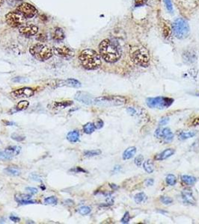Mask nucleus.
I'll return each instance as SVG.
<instances>
[{
  "label": "nucleus",
  "instance_id": "f257e3e1",
  "mask_svg": "<svg viewBox=\"0 0 199 224\" xmlns=\"http://www.w3.org/2000/svg\"><path fill=\"white\" fill-rule=\"evenodd\" d=\"M100 55L107 62L114 63L120 59L122 49L118 42L110 39H105L99 45Z\"/></svg>",
  "mask_w": 199,
  "mask_h": 224
},
{
  "label": "nucleus",
  "instance_id": "f03ea898",
  "mask_svg": "<svg viewBox=\"0 0 199 224\" xmlns=\"http://www.w3.org/2000/svg\"><path fill=\"white\" fill-rule=\"evenodd\" d=\"M79 61L82 66L88 70H96L101 65L100 55L94 50L86 49L81 52L79 55Z\"/></svg>",
  "mask_w": 199,
  "mask_h": 224
},
{
  "label": "nucleus",
  "instance_id": "7ed1b4c3",
  "mask_svg": "<svg viewBox=\"0 0 199 224\" xmlns=\"http://www.w3.org/2000/svg\"><path fill=\"white\" fill-rule=\"evenodd\" d=\"M130 56L133 62L139 66L147 67L149 65L150 60L149 52L142 45L132 46L130 50Z\"/></svg>",
  "mask_w": 199,
  "mask_h": 224
},
{
  "label": "nucleus",
  "instance_id": "20e7f679",
  "mask_svg": "<svg viewBox=\"0 0 199 224\" xmlns=\"http://www.w3.org/2000/svg\"><path fill=\"white\" fill-rule=\"evenodd\" d=\"M29 52L35 58L40 61L50 59L53 55V49L50 46L41 44H37L31 46L29 49Z\"/></svg>",
  "mask_w": 199,
  "mask_h": 224
},
{
  "label": "nucleus",
  "instance_id": "39448f33",
  "mask_svg": "<svg viewBox=\"0 0 199 224\" xmlns=\"http://www.w3.org/2000/svg\"><path fill=\"white\" fill-rule=\"evenodd\" d=\"M172 30L174 35L178 39H184L188 37L189 33V26L188 22L183 18L177 19L172 25Z\"/></svg>",
  "mask_w": 199,
  "mask_h": 224
},
{
  "label": "nucleus",
  "instance_id": "423d86ee",
  "mask_svg": "<svg viewBox=\"0 0 199 224\" xmlns=\"http://www.w3.org/2000/svg\"><path fill=\"white\" fill-rule=\"evenodd\" d=\"M126 102V98L121 96H107L95 98L94 103L101 106L122 105Z\"/></svg>",
  "mask_w": 199,
  "mask_h": 224
},
{
  "label": "nucleus",
  "instance_id": "0eeeda50",
  "mask_svg": "<svg viewBox=\"0 0 199 224\" xmlns=\"http://www.w3.org/2000/svg\"><path fill=\"white\" fill-rule=\"evenodd\" d=\"M174 100L169 97L157 96L148 98L146 103L149 108H158V109H165L172 105Z\"/></svg>",
  "mask_w": 199,
  "mask_h": 224
},
{
  "label": "nucleus",
  "instance_id": "6e6552de",
  "mask_svg": "<svg viewBox=\"0 0 199 224\" xmlns=\"http://www.w3.org/2000/svg\"><path fill=\"white\" fill-rule=\"evenodd\" d=\"M5 20L11 27L17 28L23 26L26 19L24 17L20 12L15 11L8 13L5 16Z\"/></svg>",
  "mask_w": 199,
  "mask_h": 224
},
{
  "label": "nucleus",
  "instance_id": "1a4fd4ad",
  "mask_svg": "<svg viewBox=\"0 0 199 224\" xmlns=\"http://www.w3.org/2000/svg\"><path fill=\"white\" fill-rule=\"evenodd\" d=\"M16 11L20 12L26 19L33 18L38 14V10L32 5L26 2L22 3L18 5Z\"/></svg>",
  "mask_w": 199,
  "mask_h": 224
},
{
  "label": "nucleus",
  "instance_id": "9d476101",
  "mask_svg": "<svg viewBox=\"0 0 199 224\" xmlns=\"http://www.w3.org/2000/svg\"><path fill=\"white\" fill-rule=\"evenodd\" d=\"M154 135L158 138H162L163 139L165 143H169L172 142L173 138H174V134L171 131L170 128H157L156 130Z\"/></svg>",
  "mask_w": 199,
  "mask_h": 224
},
{
  "label": "nucleus",
  "instance_id": "9b49d317",
  "mask_svg": "<svg viewBox=\"0 0 199 224\" xmlns=\"http://www.w3.org/2000/svg\"><path fill=\"white\" fill-rule=\"evenodd\" d=\"M19 31L22 35L26 37L34 36L38 32V26L33 24H27L23 25L19 28Z\"/></svg>",
  "mask_w": 199,
  "mask_h": 224
},
{
  "label": "nucleus",
  "instance_id": "f8f14e48",
  "mask_svg": "<svg viewBox=\"0 0 199 224\" xmlns=\"http://www.w3.org/2000/svg\"><path fill=\"white\" fill-rule=\"evenodd\" d=\"M53 52L55 55L60 56L64 58H70L74 55V52L71 49L63 46V47H55L53 49Z\"/></svg>",
  "mask_w": 199,
  "mask_h": 224
},
{
  "label": "nucleus",
  "instance_id": "ddd939ff",
  "mask_svg": "<svg viewBox=\"0 0 199 224\" xmlns=\"http://www.w3.org/2000/svg\"><path fill=\"white\" fill-rule=\"evenodd\" d=\"M75 100H77L80 102H83L84 104L91 105L94 103V98L90 93L83 92V91H79L75 95Z\"/></svg>",
  "mask_w": 199,
  "mask_h": 224
},
{
  "label": "nucleus",
  "instance_id": "4468645a",
  "mask_svg": "<svg viewBox=\"0 0 199 224\" xmlns=\"http://www.w3.org/2000/svg\"><path fill=\"white\" fill-rule=\"evenodd\" d=\"M35 93L34 90L29 88V87H23L16 90L14 92H12V95L17 98H20V97H30L33 96Z\"/></svg>",
  "mask_w": 199,
  "mask_h": 224
},
{
  "label": "nucleus",
  "instance_id": "2eb2a0df",
  "mask_svg": "<svg viewBox=\"0 0 199 224\" xmlns=\"http://www.w3.org/2000/svg\"><path fill=\"white\" fill-rule=\"evenodd\" d=\"M31 197L30 195L27 194H16L15 195V200L19 203L21 205H28V204H34L36 203V201L31 200Z\"/></svg>",
  "mask_w": 199,
  "mask_h": 224
},
{
  "label": "nucleus",
  "instance_id": "dca6fc26",
  "mask_svg": "<svg viewBox=\"0 0 199 224\" xmlns=\"http://www.w3.org/2000/svg\"><path fill=\"white\" fill-rule=\"evenodd\" d=\"M181 195L183 201L185 202L186 203H188V204L192 205H195L196 200H195L194 196H193V194L191 191H189V190H183V191H182Z\"/></svg>",
  "mask_w": 199,
  "mask_h": 224
},
{
  "label": "nucleus",
  "instance_id": "f3484780",
  "mask_svg": "<svg viewBox=\"0 0 199 224\" xmlns=\"http://www.w3.org/2000/svg\"><path fill=\"white\" fill-rule=\"evenodd\" d=\"M175 152V150L174 149H166L165 150L163 151V152L157 154V156H155V160L157 161H163L168 158L169 157H171Z\"/></svg>",
  "mask_w": 199,
  "mask_h": 224
},
{
  "label": "nucleus",
  "instance_id": "a211bd4d",
  "mask_svg": "<svg viewBox=\"0 0 199 224\" xmlns=\"http://www.w3.org/2000/svg\"><path fill=\"white\" fill-rule=\"evenodd\" d=\"M65 35L64 31L61 28H55L53 31V38L55 41H61L64 39Z\"/></svg>",
  "mask_w": 199,
  "mask_h": 224
},
{
  "label": "nucleus",
  "instance_id": "6ab92c4d",
  "mask_svg": "<svg viewBox=\"0 0 199 224\" xmlns=\"http://www.w3.org/2000/svg\"><path fill=\"white\" fill-rule=\"evenodd\" d=\"M136 152V148L135 147H130L127 148L123 153V159L128 160L133 158Z\"/></svg>",
  "mask_w": 199,
  "mask_h": 224
},
{
  "label": "nucleus",
  "instance_id": "aec40b11",
  "mask_svg": "<svg viewBox=\"0 0 199 224\" xmlns=\"http://www.w3.org/2000/svg\"><path fill=\"white\" fill-rule=\"evenodd\" d=\"M67 139L71 143H76L79 141V133L78 131H73L70 132L67 135Z\"/></svg>",
  "mask_w": 199,
  "mask_h": 224
},
{
  "label": "nucleus",
  "instance_id": "412c9836",
  "mask_svg": "<svg viewBox=\"0 0 199 224\" xmlns=\"http://www.w3.org/2000/svg\"><path fill=\"white\" fill-rule=\"evenodd\" d=\"M63 83H64V85L69 86V87H76V88H79V87H80L82 86L80 82L77 81V79H74V78H68L66 81L63 82Z\"/></svg>",
  "mask_w": 199,
  "mask_h": 224
},
{
  "label": "nucleus",
  "instance_id": "4be33fe9",
  "mask_svg": "<svg viewBox=\"0 0 199 224\" xmlns=\"http://www.w3.org/2000/svg\"><path fill=\"white\" fill-rule=\"evenodd\" d=\"M181 180L183 183L188 185H192L196 182V178L194 176L189 175H181Z\"/></svg>",
  "mask_w": 199,
  "mask_h": 224
},
{
  "label": "nucleus",
  "instance_id": "5701e85b",
  "mask_svg": "<svg viewBox=\"0 0 199 224\" xmlns=\"http://www.w3.org/2000/svg\"><path fill=\"white\" fill-rule=\"evenodd\" d=\"M73 105L72 101H62V102H55L53 104V107L54 108H64Z\"/></svg>",
  "mask_w": 199,
  "mask_h": 224
},
{
  "label": "nucleus",
  "instance_id": "b1692460",
  "mask_svg": "<svg viewBox=\"0 0 199 224\" xmlns=\"http://www.w3.org/2000/svg\"><path fill=\"white\" fill-rule=\"evenodd\" d=\"M196 134V132H181L178 134V138L181 141L193 138Z\"/></svg>",
  "mask_w": 199,
  "mask_h": 224
},
{
  "label": "nucleus",
  "instance_id": "393cba45",
  "mask_svg": "<svg viewBox=\"0 0 199 224\" xmlns=\"http://www.w3.org/2000/svg\"><path fill=\"white\" fill-rule=\"evenodd\" d=\"M143 167H144L145 170L148 173H152L154 170V163H153V161L150 159L146 160L144 162Z\"/></svg>",
  "mask_w": 199,
  "mask_h": 224
},
{
  "label": "nucleus",
  "instance_id": "a878e982",
  "mask_svg": "<svg viewBox=\"0 0 199 224\" xmlns=\"http://www.w3.org/2000/svg\"><path fill=\"white\" fill-rule=\"evenodd\" d=\"M5 172L6 173V174L14 175V176L20 175V170L16 167H9L5 170Z\"/></svg>",
  "mask_w": 199,
  "mask_h": 224
},
{
  "label": "nucleus",
  "instance_id": "bb28decb",
  "mask_svg": "<svg viewBox=\"0 0 199 224\" xmlns=\"http://www.w3.org/2000/svg\"><path fill=\"white\" fill-rule=\"evenodd\" d=\"M95 128H95V126H94V123H86V124L83 126V130H84L85 133L88 134L93 133V132H94V130H95Z\"/></svg>",
  "mask_w": 199,
  "mask_h": 224
},
{
  "label": "nucleus",
  "instance_id": "cd10ccee",
  "mask_svg": "<svg viewBox=\"0 0 199 224\" xmlns=\"http://www.w3.org/2000/svg\"><path fill=\"white\" fill-rule=\"evenodd\" d=\"M20 147H17V146H12V147H8V148H6L5 151L8 152L10 154H12V156H15L17 155H18L20 152Z\"/></svg>",
  "mask_w": 199,
  "mask_h": 224
},
{
  "label": "nucleus",
  "instance_id": "c85d7f7f",
  "mask_svg": "<svg viewBox=\"0 0 199 224\" xmlns=\"http://www.w3.org/2000/svg\"><path fill=\"white\" fill-rule=\"evenodd\" d=\"M146 199V195L145 194L143 193V192H141V193H139L135 194L134 197V200L137 204H139V203H143V202L145 201Z\"/></svg>",
  "mask_w": 199,
  "mask_h": 224
},
{
  "label": "nucleus",
  "instance_id": "c756f323",
  "mask_svg": "<svg viewBox=\"0 0 199 224\" xmlns=\"http://www.w3.org/2000/svg\"><path fill=\"white\" fill-rule=\"evenodd\" d=\"M29 102H28L26 100H23V101H20V102H18V104L17 105V110L18 111H21V110L26 109L29 107Z\"/></svg>",
  "mask_w": 199,
  "mask_h": 224
},
{
  "label": "nucleus",
  "instance_id": "7c9ffc66",
  "mask_svg": "<svg viewBox=\"0 0 199 224\" xmlns=\"http://www.w3.org/2000/svg\"><path fill=\"white\" fill-rule=\"evenodd\" d=\"M14 158V156H12V154L8 153L6 151H4V152H0V161H7V160H11Z\"/></svg>",
  "mask_w": 199,
  "mask_h": 224
},
{
  "label": "nucleus",
  "instance_id": "2f4dec72",
  "mask_svg": "<svg viewBox=\"0 0 199 224\" xmlns=\"http://www.w3.org/2000/svg\"><path fill=\"white\" fill-rule=\"evenodd\" d=\"M165 182H166V183L168 184V185L174 186V184H176V182H177L176 177L174 176V175L169 174L166 176V179H165Z\"/></svg>",
  "mask_w": 199,
  "mask_h": 224
},
{
  "label": "nucleus",
  "instance_id": "473e14b6",
  "mask_svg": "<svg viewBox=\"0 0 199 224\" xmlns=\"http://www.w3.org/2000/svg\"><path fill=\"white\" fill-rule=\"evenodd\" d=\"M100 154H101V150H100V149H94V150L86 151V152H84L85 156L86 157H93V156H99Z\"/></svg>",
  "mask_w": 199,
  "mask_h": 224
},
{
  "label": "nucleus",
  "instance_id": "72a5a7b5",
  "mask_svg": "<svg viewBox=\"0 0 199 224\" xmlns=\"http://www.w3.org/2000/svg\"><path fill=\"white\" fill-rule=\"evenodd\" d=\"M58 199L55 197H50L44 199V203L46 205H55L57 204Z\"/></svg>",
  "mask_w": 199,
  "mask_h": 224
},
{
  "label": "nucleus",
  "instance_id": "f704fd0d",
  "mask_svg": "<svg viewBox=\"0 0 199 224\" xmlns=\"http://www.w3.org/2000/svg\"><path fill=\"white\" fill-rule=\"evenodd\" d=\"M78 212L82 215H86V214H88L89 213L92 212V208L88 206H83L79 208Z\"/></svg>",
  "mask_w": 199,
  "mask_h": 224
},
{
  "label": "nucleus",
  "instance_id": "c9c22d12",
  "mask_svg": "<svg viewBox=\"0 0 199 224\" xmlns=\"http://www.w3.org/2000/svg\"><path fill=\"white\" fill-rule=\"evenodd\" d=\"M194 54L189 53V52H187V54H184L183 55V58L185 61H187V62H191L192 63L193 61L195 60V58H194Z\"/></svg>",
  "mask_w": 199,
  "mask_h": 224
},
{
  "label": "nucleus",
  "instance_id": "e433bc0d",
  "mask_svg": "<svg viewBox=\"0 0 199 224\" xmlns=\"http://www.w3.org/2000/svg\"><path fill=\"white\" fill-rule=\"evenodd\" d=\"M160 201L162 203H163V204L168 205V204H171V203H172L173 199L171 197L163 196V197H160Z\"/></svg>",
  "mask_w": 199,
  "mask_h": 224
},
{
  "label": "nucleus",
  "instance_id": "4c0bfd02",
  "mask_svg": "<svg viewBox=\"0 0 199 224\" xmlns=\"http://www.w3.org/2000/svg\"><path fill=\"white\" fill-rule=\"evenodd\" d=\"M164 1L165 5L166 7L167 10H168L170 13L173 12V5H172V2L171 0H163Z\"/></svg>",
  "mask_w": 199,
  "mask_h": 224
},
{
  "label": "nucleus",
  "instance_id": "58836bf2",
  "mask_svg": "<svg viewBox=\"0 0 199 224\" xmlns=\"http://www.w3.org/2000/svg\"><path fill=\"white\" fill-rule=\"evenodd\" d=\"M12 138L13 140H14V141H23L24 139H25V137H23V136L20 135V134H18L17 133H14L12 134Z\"/></svg>",
  "mask_w": 199,
  "mask_h": 224
},
{
  "label": "nucleus",
  "instance_id": "ea45409f",
  "mask_svg": "<svg viewBox=\"0 0 199 224\" xmlns=\"http://www.w3.org/2000/svg\"><path fill=\"white\" fill-rule=\"evenodd\" d=\"M130 213L129 212H125V214H124V217H122V219L121 220V222L122 223H128L130 222Z\"/></svg>",
  "mask_w": 199,
  "mask_h": 224
},
{
  "label": "nucleus",
  "instance_id": "a19ab883",
  "mask_svg": "<svg viewBox=\"0 0 199 224\" xmlns=\"http://www.w3.org/2000/svg\"><path fill=\"white\" fill-rule=\"evenodd\" d=\"M143 160H144V157H143L142 155H139V156H138L135 158V164H136L138 167H140V166L142 165Z\"/></svg>",
  "mask_w": 199,
  "mask_h": 224
},
{
  "label": "nucleus",
  "instance_id": "79ce46f5",
  "mask_svg": "<svg viewBox=\"0 0 199 224\" xmlns=\"http://www.w3.org/2000/svg\"><path fill=\"white\" fill-rule=\"evenodd\" d=\"M163 34H164L165 37H168L170 36L171 30H170V28H169L168 26L165 25L164 27H163Z\"/></svg>",
  "mask_w": 199,
  "mask_h": 224
},
{
  "label": "nucleus",
  "instance_id": "37998d69",
  "mask_svg": "<svg viewBox=\"0 0 199 224\" xmlns=\"http://www.w3.org/2000/svg\"><path fill=\"white\" fill-rule=\"evenodd\" d=\"M103 121L102 120V119H98L96 121V123H94V126H95V128H97V129H100V128H101L103 126Z\"/></svg>",
  "mask_w": 199,
  "mask_h": 224
},
{
  "label": "nucleus",
  "instance_id": "c03bdc74",
  "mask_svg": "<svg viewBox=\"0 0 199 224\" xmlns=\"http://www.w3.org/2000/svg\"><path fill=\"white\" fill-rule=\"evenodd\" d=\"M13 82H26L29 81V79H27L26 78H23V77H16L13 78Z\"/></svg>",
  "mask_w": 199,
  "mask_h": 224
},
{
  "label": "nucleus",
  "instance_id": "a18cd8bd",
  "mask_svg": "<svg viewBox=\"0 0 199 224\" xmlns=\"http://www.w3.org/2000/svg\"><path fill=\"white\" fill-rule=\"evenodd\" d=\"M147 0H134L135 6V7H140L142 5H145L146 3Z\"/></svg>",
  "mask_w": 199,
  "mask_h": 224
},
{
  "label": "nucleus",
  "instance_id": "49530a36",
  "mask_svg": "<svg viewBox=\"0 0 199 224\" xmlns=\"http://www.w3.org/2000/svg\"><path fill=\"white\" fill-rule=\"evenodd\" d=\"M20 2H22V0H7V2H8V5L12 7L15 6L17 4Z\"/></svg>",
  "mask_w": 199,
  "mask_h": 224
},
{
  "label": "nucleus",
  "instance_id": "de8ad7c7",
  "mask_svg": "<svg viewBox=\"0 0 199 224\" xmlns=\"http://www.w3.org/2000/svg\"><path fill=\"white\" fill-rule=\"evenodd\" d=\"M26 190L28 193H29L31 194H35L38 192V189L35 188H26Z\"/></svg>",
  "mask_w": 199,
  "mask_h": 224
},
{
  "label": "nucleus",
  "instance_id": "09e8293b",
  "mask_svg": "<svg viewBox=\"0 0 199 224\" xmlns=\"http://www.w3.org/2000/svg\"><path fill=\"white\" fill-rule=\"evenodd\" d=\"M168 121H169L168 117H163V118H162L160 119V121H159V126H165V125H166L167 123H168Z\"/></svg>",
  "mask_w": 199,
  "mask_h": 224
},
{
  "label": "nucleus",
  "instance_id": "8fccbe9b",
  "mask_svg": "<svg viewBox=\"0 0 199 224\" xmlns=\"http://www.w3.org/2000/svg\"><path fill=\"white\" fill-rule=\"evenodd\" d=\"M70 171H71V172H75V173H80V172H83V173H86V171H85V170L82 169V168H81V167H75V168H74V169L70 170Z\"/></svg>",
  "mask_w": 199,
  "mask_h": 224
},
{
  "label": "nucleus",
  "instance_id": "3c124183",
  "mask_svg": "<svg viewBox=\"0 0 199 224\" xmlns=\"http://www.w3.org/2000/svg\"><path fill=\"white\" fill-rule=\"evenodd\" d=\"M126 111H127L128 113H129L130 114H131V115H135V113H136V111H135V108H133L132 107L128 108L127 109H126Z\"/></svg>",
  "mask_w": 199,
  "mask_h": 224
},
{
  "label": "nucleus",
  "instance_id": "603ef678",
  "mask_svg": "<svg viewBox=\"0 0 199 224\" xmlns=\"http://www.w3.org/2000/svg\"><path fill=\"white\" fill-rule=\"evenodd\" d=\"M10 219L12 221L14 222V223H18V222L20 221V217H15V216H11Z\"/></svg>",
  "mask_w": 199,
  "mask_h": 224
},
{
  "label": "nucleus",
  "instance_id": "864d4df0",
  "mask_svg": "<svg viewBox=\"0 0 199 224\" xmlns=\"http://www.w3.org/2000/svg\"><path fill=\"white\" fill-rule=\"evenodd\" d=\"M64 204L66 205H69V206H71V205H74V203L73 200H70V199H68L67 201L64 202Z\"/></svg>",
  "mask_w": 199,
  "mask_h": 224
},
{
  "label": "nucleus",
  "instance_id": "5fc2aeb1",
  "mask_svg": "<svg viewBox=\"0 0 199 224\" xmlns=\"http://www.w3.org/2000/svg\"><path fill=\"white\" fill-rule=\"evenodd\" d=\"M192 124V126H199V117L194 119Z\"/></svg>",
  "mask_w": 199,
  "mask_h": 224
},
{
  "label": "nucleus",
  "instance_id": "6e6d98bb",
  "mask_svg": "<svg viewBox=\"0 0 199 224\" xmlns=\"http://www.w3.org/2000/svg\"><path fill=\"white\" fill-rule=\"evenodd\" d=\"M146 183H147V184H148V186H150V185H152V184H154V180L152 179H148V180H147Z\"/></svg>",
  "mask_w": 199,
  "mask_h": 224
},
{
  "label": "nucleus",
  "instance_id": "4d7b16f0",
  "mask_svg": "<svg viewBox=\"0 0 199 224\" xmlns=\"http://www.w3.org/2000/svg\"><path fill=\"white\" fill-rule=\"evenodd\" d=\"M5 124L8 125V126H12V125H15V123H12V122H5Z\"/></svg>",
  "mask_w": 199,
  "mask_h": 224
},
{
  "label": "nucleus",
  "instance_id": "13d9d810",
  "mask_svg": "<svg viewBox=\"0 0 199 224\" xmlns=\"http://www.w3.org/2000/svg\"><path fill=\"white\" fill-rule=\"evenodd\" d=\"M3 2H4V0H0V7H1L2 5Z\"/></svg>",
  "mask_w": 199,
  "mask_h": 224
}]
</instances>
